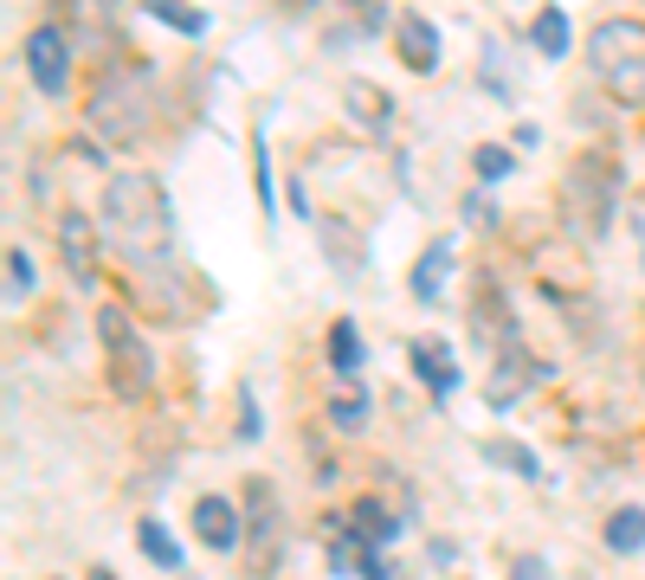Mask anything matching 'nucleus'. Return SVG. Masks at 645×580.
Listing matches in <instances>:
<instances>
[{"instance_id": "10", "label": "nucleus", "mask_w": 645, "mask_h": 580, "mask_svg": "<svg viewBox=\"0 0 645 580\" xmlns=\"http://www.w3.org/2000/svg\"><path fill=\"white\" fill-rule=\"evenodd\" d=\"M348 529H355V541H362V548H381V541H394L400 536V516H387V503H355V523H348Z\"/></svg>"}, {"instance_id": "21", "label": "nucleus", "mask_w": 645, "mask_h": 580, "mask_svg": "<svg viewBox=\"0 0 645 580\" xmlns=\"http://www.w3.org/2000/svg\"><path fill=\"white\" fill-rule=\"evenodd\" d=\"M330 420H336L342 432H362V420H368V400H355V393H348V400H336V407H330Z\"/></svg>"}, {"instance_id": "12", "label": "nucleus", "mask_w": 645, "mask_h": 580, "mask_svg": "<svg viewBox=\"0 0 645 580\" xmlns=\"http://www.w3.org/2000/svg\"><path fill=\"white\" fill-rule=\"evenodd\" d=\"M530 45L542 59H562V52H569V13H562V7H542L530 20Z\"/></svg>"}, {"instance_id": "18", "label": "nucleus", "mask_w": 645, "mask_h": 580, "mask_svg": "<svg viewBox=\"0 0 645 580\" xmlns=\"http://www.w3.org/2000/svg\"><path fill=\"white\" fill-rule=\"evenodd\" d=\"M478 77L491 84V97H510V65H503V45H485V59H478Z\"/></svg>"}, {"instance_id": "16", "label": "nucleus", "mask_w": 645, "mask_h": 580, "mask_svg": "<svg viewBox=\"0 0 645 580\" xmlns=\"http://www.w3.org/2000/svg\"><path fill=\"white\" fill-rule=\"evenodd\" d=\"M607 548H613V555L645 548V509H613V516H607Z\"/></svg>"}, {"instance_id": "27", "label": "nucleus", "mask_w": 645, "mask_h": 580, "mask_svg": "<svg viewBox=\"0 0 645 580\" xmlns=\"http://www.w3.org/2000/svg\"><path fill=\"white\" fill-rule=\"evenodd\" d=\"M284 7H291V13H310V7H316V0H284Z\"/></svg>"}, {"instance_id": "2", "label": "nucleus", "mask_w": 645, "mask_h": 580, "mask_svg": "<svg viewBox=\"0 0 645 580\" xmlns=\"http://www.w3.org/2000/svg\"><path fill=\"white\" fill-rule=\"evenodd\" d=\"M613 200H620V161L607 149L581 155L569 168V181H562V226H569V239L594 245L613 226Z\"/></svg>"}, {"instance_id": "9", "label": "nucleus", "mask_w": 645, "mask_h": 580, "mask_svg": "<svg viewBox=\"0 0 645 580\" xmlns=\"http://www.w3.org/2000/svg\"><path fill=\"white\" fill-rule=\"evenodd\" d=\"M407 355H414V375L426 387H433V393H439V400H446V393H452L458 387V361H452V348L446 342H433V336H419L414 348H407Z\"/></svg>"}, {"instance_id": "22", "label": "nucleus", "mask_w": 645, "mask_h": 580, "mask_svg": "<svg viewBox=\"0 0 645 580\" xmlns=\"http://www.w3.org/2000/svg\"><path fill=\"white\" fill-rule=\"evenodd\" d=\"M491 458H497V464H510L517 477H535V458L523 452V445H491Z\"/></svg>"}, {"instance_id": "26", "label": "nucleus", "mask_w": 645, "mask_h": 580, "mask_svg": "<svg viewBox=\"0 0 645 580\" xmlns=\"http://www.w3.org/2000/svg\"><path fill=\"white\" fill-rule=\"evenodd\" d=\"M517 580H542V568L535 561H517Z\"/></svg>"}, {"instance_id": "15", "label": "nucleus", "mask_w": 645, "mask_h": 580, "mask_svg": "<svg viewBox=\"0 0 645 580\" xmlns=\"http://www.w3.org/2000/svg\"><path fill=\"white\" fill-rule=\"evenodd\" d=\"M136 541H143V555H149L155 568H181V541L168 536L155 516H143V523H136Z\"/></svg>"}, {"instance_id": "1", "label": "nucleus", "mask_w": 645, "mask_h": 580, "mask_svg": "<svg viewBox=\"0 0 645 580\" xmlns=\"http://www.w3.org/2000/svg\"><path fill=\"white\" fill-rule=\"evenodd\" d=\"M97 226L111 239V252L123 265L155 271L168 265L175 252V226H168V200H162V181L143 175V168H123L104 181V200H97Z\"/></svg>"}, {"instance_id": "6", "label": "nucleus", "mask_w": 645, "mask_h": 580, "mask_svg": "<svg viewBox=\"0 0 645 580\" xmlns=\"http://www.w3.org/2000/svg\"><path fill=\"white\" fill-rule=\"evenodd\" d=\"M27 72H33L39 97H65V72H72V45L59 27H39L27 33Z\"/></svg>"}, {"instance_id": "28", "label": "nucleus", "mask_w": 645, "mask_h": 580, "mask_svg": "<svg viewBox=\"0 0 645 580\" xmlns=\"http://www.w3.org/2000/svg\"><path fill=\"white\" fill-rule=\"evenodd\" d=\"M91 580H116V574H104V568H97V574H91Z\"/></svg>"}, {"instance_id": "3", "label": "nucleus", "mask_w": 645, "mask_h": 580, "mask_svg": "<svg viewBox=\"0 0 645 580\" xmlns=\"http://www.w3.org/2000/svg\"><path fill=\"white\" fill-rule=\"evenodd\" d=\"M587 59H594V77L607 84L620 104H645V27L639 20H601L594 39H587Z\"/></svg>"}, {"instance_id": "17", "label": "nucleus", "mask_w": 645, "mask_h": 580, "mask_svg": "<svg viewBox=\"0 0 645 580\" xmlns=\"http://www.w3.org/2000/svg\"><path fill=\"white\" fill-rule=\"evenodd\" d=\"M330 361H336L342 375H355V368H362V336H355V323H348V316L330 329Z\"/></svg>"}, {"instance_id": "13", "label": "nucleus", "mask_w": 645, "mask_h": 580, "mask_svg": "<svg viewBox=\"0 0 645 580\" xmlns=\"http://www.w3.org/2000/svg\"><path fill=\"white\" fill-rule=\"evenodd\" d=\"M143 13H155L162 27H175V33H188V39L207 33V13H200V7H188V0H143Z\"/></svg>"}, {"instance_id": "8", "label": "nucleus", "mask_w": 645, "mask_h": 580, "mask_svg": "<svg viewBox=\"0 0 645 580\" xmlns=\"http://www.w3.org/2000/svg\"><path fill=\"white\" fill-rule=\"evenodd\" d=\"M400 59H407V72H439V33H433V20L426 13H400Z\"/></svg>"}, {"instance_id": "11", "label": "nucleus", "mask_w": 645, "mask_h": 580, "mask_svg": "<svg viewBox=\"0 0 645 580\" xmlns=\"http://www.w3.org/2000/svg\"><path fill=\"white\" fill-rule=\"evenodd\" d=\"M446 277H452V245H426V252H419V265H414V297H419V304H433Z\"/></svg>"}, {"instance_id": "14", "label": "nucleus", "mask_w": 645, "mask_h": 580, "mask_svg": "<svg viewBox=\"0 0 645 580\" xmlns=\"http://www.w3.org/2000/svg\"><path fill=\"white\" fill-rule=\"evenodd\" d=\"M59 239H65V265H72L77 277H91V220H84V213H65V220H59Z\"/></svg>"}, {"instance_id": "25", "label": "nucleus", "mask_w": 645, "mask_h": 580, "mask_svg": "<svg viewBox=\"0 0 645 580\" xmlns=\"http://www.w3.org/2000/svg\"><path fill=\"white\" fill-rule=\"evenodd\" d=\"M362 580H394V568L381 561V548H368V561H362Z\"/></svg>"}, {"instance_id": "19", "label": "nucleus", "mask_w": 645, "mask_h": 580, "mask_svg": "<svg viewBox=\"0 0 645 580\" xmlns=\"http://www.w3.org/2000/svg\"><path fill=\"white\" fill-rule=\"evenodd\" d=\"M27 291H33V265H27V252L13 245V252H7V304H27Z\"/></svg>"}, {"instance_id": "23", "label": "nucleus", "mask_w": 645, "mask_h": 580, "mask_svg": "<svg viewBox=\"0 0 645 580\" xmlns=\"http://www.w3.org/2000/svg\"><path fill=\"white\" fill-rule=\"evenodd\" d=\"M478 175L485 181H503L510 175V149H478Z\"/></svg>"}, {"instance_id": "5", "label": "nucleus", "mask_w": 645, "mask_h": 580, "mask_svg": "<svg viewBox=\"0 0 645 580\" xmlns=\"http://www.w3.org/2000/svg\"><path fill=\"white\" fill-rule=\"evenodd\" d=\"M91 123L111 143H136L149 129V84L143 77H104V91L91 97Z\"/></svg>"}, {"instance_id": "20", "label": "nucleus", "mask_w": 645, "mask_h": 580, "mask_svg": "<svg viewBox=\"0 0 645 580\" xmlns=\"http://www.w3.org/2000/svg\"><path fill=\"white\" fill-rule=\"evenodd\" d=\"M348 110H355V116H368V123H387V104H381V91H375V84H348Z\"/></svg>"}, {"instance_id": "24", "label": "nucleus", "mask_w": 645, "mask_h": 580, "mask_svg": "<svg viewBox=\"0 0 645 580\" xmlns=\"http://www.w3.org/2000/svg\"><path fill=\"white\" fill-rule=\"evenodd\" d=\"M252 175H259V200H266V213H271L278 200H271V155H266V143L252 149Z\"/></svg>"}, {"instance_id": "4", "label": "nucleus", "mask_w": 645, "mask_h": 580, "mask_svg": "<svg viewBox=\"0 0 645 580\" xmlns=\"http://www.w3.org/2000/svg\"><path fill=\"white\" fill-rule=\"evenodd\" d=\"M97 336H104V348H111V387L123 393V400H136V393H149L155 381V361H149V342L129 329V316L116 304L97 309Z\"/></svg>"}, {"instance_id": "7", "label": "nucleus", "mask_w": 645, "mask_h": 580, "mask_svg": "<svg viewBox=\"0 0 645 580\" xmlns=\"http://www.w3.org/2000/svg\"><path fill=\"white\" fill-rule=\"evenodd\" d=\"M194 536L207 541V548H220V555H232L239 536H246V529H239V509H232L227 497H200L194 503Z\"/></svg>"}]
</instances>
